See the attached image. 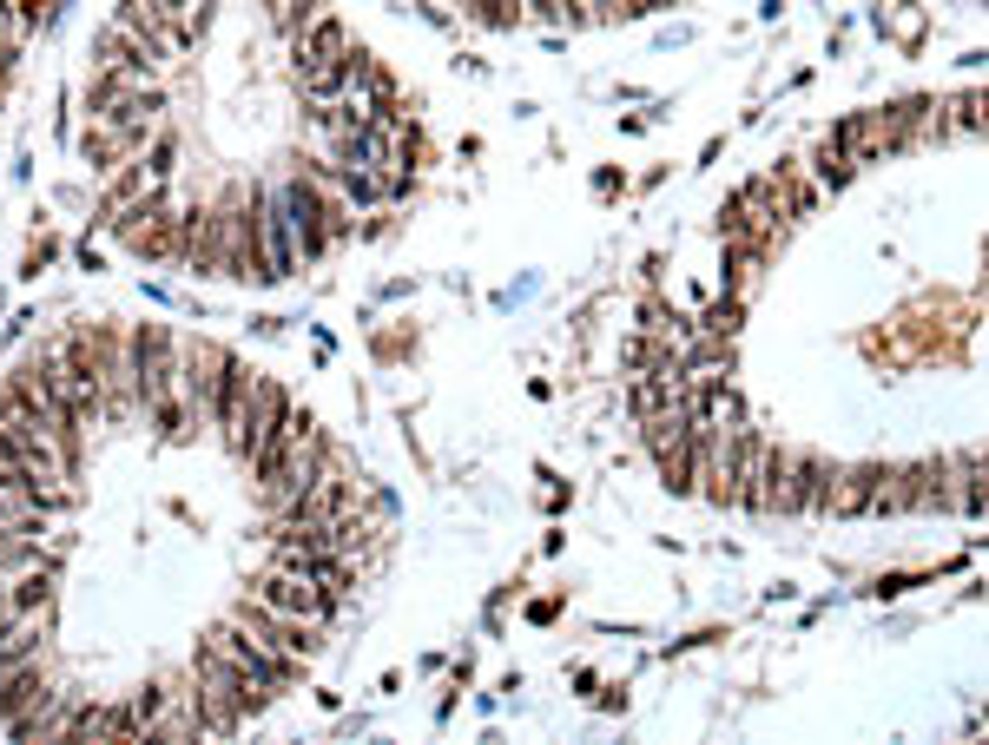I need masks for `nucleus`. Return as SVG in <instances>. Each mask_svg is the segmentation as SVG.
Wrapping results in <instances>:
<instances>
[{"label":"nucleus","instance_id":"f257e3e1","mask_svg":"<svg viewBox=\"0 0 989 745\" xmlns=\"http://www.w3.org/2000/svg\"><path fill=\"white\" fill-rule=\"evenodd\" d=\"M251 594H257V601H271V607H284V614H297V621H317V627H330V614L343 607V594H337V588H323V581H317V574H304V568H277V574H264Z\"/></svg>","mask_w":989,"mask_h":745},{"label":"nucleus","instance_id":"f03ea898","mask_svg":"<svg viewBox=\"0 0 989 745\" xmlns=\"http://www.w3.org/2000/svg\"><path fill=\"white\" fill-rule=\"evenodd\" d=\"M244 627L264 640V647H277V654H290V660H310L317 647H323V627L317 621H297V614H284V607H271V601H257V594H244Z\"/></svg>","mask_w":989,"mask_h":745},{"label":"nucleus","instance_id":"7ed1b4c3","mask_svg":"<svg viewBox=\"0 0 989 745\" xmlns=\"http://www.w3.org/2000/svg\"><path fill=\"white\" fill-rule=\"evenodd\" d=\"M172 350H178V343H172L165 324H145V330L132 337V383H139V403H145V409L172 396V370H178Z\"/></svg>","mask_w":989,"mask_h":745},{"label":"nucleus","instance_id":"20e7f679","mask_svg":"<svg viewBox=\"0 0 989 745\" xmlns=\"http://www.w3.org/2000/svg\"><path fill=\"white\" fill-rule=\"evenodd\" d=\"M251 390H257V370L251 363H238V357H224V370H218V390H211V423L224 429V442L244 456V409H251Z\"/></svg>","mask_w":989,"mask_h":745},{"label":"nucleus","instance_id":"39448f33","mask_svg":"<svg viewBox=\"0 0 989 745\" xmlns=\"http://www.w3.org/2000/svg\"><path fill=\"white\" fill-rule=\"evenodd\" d=\"M284 224L297 231V258H323V244H330V205L317 198V178H297V185H284Z\"/></svg>","mask_w":989,"mask_h":745},{"label":"nucleus","instance_id":"423d86ee","mask_svg":"<svg viewBox=\"0 0 989 745\" xmlns=\"http://www.w3.org/2000/svg\"><path fill=\"white\" fill-rule=\"evenodd\" d=\"M191 271H224V211L205 205V211H185V251H178Z\"/></svg>","mask_w":989,"mask_h":745},{"label":"nucleus","instance_id":"0eeeda50","mask_svg":"<svg viewBox=\"0 0 989 745\" xmlns=\"http://www.w3.org/2000/svg\"><path fill=\"white\" fill-rule=\"evenodd\" d=\"M53 687H46V667H40V654L33 660H20L13 673H0V720L13 726V720H26L40 700H46Z\"/></svg>","mask_w":989,"mask_h":745},{"label":"nucleus","instance_id":"6e6552de","mask_svg":"<svg viewBox=\"0 0 989 745\" xmlns=\"http://www.w3.org/2000/svg\"><path fill=\"white\" fill-rule=\"evenodd\" d=\"M832 145L851 158V165H871V158H891V139H884V119L878 112H858L832 132Z\"/></svg>","mask_w":989,"mask_h":745},{"label":"nucleus","instance_id":"1a4fd4ad","mask_svg":"<svg viewBox=\"0 0 989 745\" xmlns=\"http://www.w3.org/2000/svg\"><path fill=\"white\" fill-rule=\"evenodd\" d=\"M290 416V396H284V383H271V376H257V390H251V409H244V456L277 429Z\"/></svg>","mask_w":989,"mask_h":745},{"label":"nucleus","instance_id":"9d476101","mask_svg":"<svg viewBox=\"0 0 989 745\" xmlns=\"http://www.w3.org/2000/svg\"><path fill=\"white\" fill-rule=\"evenodd\" d=\"M343 53H350V33H343V20H323V13H317V20L297 33V59H304V73H310V66H337Z\"/></svg>","mask_w":989,"mask_h":745},{"label":"nucleus","instance_id":"9b49d317","mask_svg":"<svg viewBox=\"0 0 989 745\" xmlns=\"http://www.w3.org/2000/svg\"><path fill=\"white\" fill-rule=\"evenodd\" d=\"M686 436H693V429H686ZM686 436H680V442H667V449H653V456H660V475H667V489H673V495H693V489H700V469H693V442H686Z\"/></svg>","mask_w":989,"mask_h":745},{"label":"nucleus","instance_id":"f8f14e48","mask_svg":"<svg viewBox=\"0 0 989 745\" xmlns=\"http://www.w3.org/2000/svg\"><path fill=\"white\" fill-rule=\"evenodd\" d=\"M983 125V99L977 92H957V99H944V112H937V132H977Z\"/></svg>","mask_w":989,"mask_h":745},{"label":"nucleus","instance_id":"ddd939ff","mask_svg":"<svg viewBox=\"0 0 989 745\" xmlns=\"http://www.w3.org/2000/svg\"><path fill=\"white\" fill-rule=\"evenodd\" d=\"M264 7H271V26H277V33H304L323 0H264Z\"/></svg>","mask_w":989,"mask_h":745},{"label":"nucleus","instance_id":"4468645a","mask_svg":"<svg viewBox=\"0 0 989 745\" xmlns=\"http://www.w3.org/2000/svg\"><path fill=\"white\" fill-rule=\"evenodd\" d=\"M851 172H858V165H851V158H845V152L825 139V145H818V178H825V185H845Z\"/></svg>","mask_w":989,"mask_h":745},{"label":"nucleus","instance_id":"2eb2a0df","mask_svg":"<svg viewBox=\"0 0 989 745\" xmlns=\"http://www.w3.org/2000/svg\"><path fill=\"white\" fill-rule=\"evenodd\" d=\"M165 172H172V139H158V145L145 152V178H152V185H165Z\"/></svg>","mask_w":989,"mask_h":745},{"label":"nucleus","instance_id":"dca6fc26","mask_svg":"<svg viewBox=\"0 0 989 745\" xmlns=\"http://www.w3.org/2000/svg\"><path fill=\"white\" fill-rule=\"evenodd\" d=\"M521 7H528L535 20H554V0H521Z\"/></svg>","mask_w":989,"mask_h":745}]
</instances>
